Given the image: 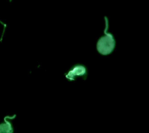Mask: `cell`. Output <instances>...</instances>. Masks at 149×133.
Returning <instances> with one entry per match:
<instances>
[{
	"mask_svg": "<svg viewBox=\"0 0 149 133\" xmlns=\"http://www.w3.org/2000/svg\"><path fill=\"white\" fill-rule=\"evenodd\" d=\"M105 21H106V29L104 30L105 35L103 37H101L98 42H97V51H99V53H100L101 55H109L111 54L114 48H115V39L113 36V34L107 32V29H108V19L106 17H105Z\"/></svg>",
	"mask_w": 149,
	"mask_h": 133,
	"instance_id": "obj_1",
	"label": "cell"
},
{
	"mask_svg": "<svg viewBox=\"0 0 149 133\" xmlns=\"http://www.w3.org/2000/svg\"><path fill=\"white\" fill-rule=\"evenodd\" d=\"M86 74V68L83 65H76L65 75V78L69 80H74V78L77 76H85Z\"/></svg>",
	"mask_w": 149,
	"mask_h": 133,
	"instance_id": "obj_2",
	"label": "cell"
},
{
	"mask_svg": "<svg viewBox=\"0 0 149 133\" xmlns=\"http://www.w3.org/2000/svg\"><path fill=\"white\" fill-rule=\"evenodd\" d=\"M0 133H13V129L8 121L0 125Z\"/></svg>",
	"mask_w": 149,
	"mask_h": 133,
	"instance_id": "obj_3",
	"label": "cell"
},
{
	"mask_svg": "<svg viewBox=\"0 0 149 133\" xmlns=\"http://www.w3.org/2000/svg\"><path fill=\"white\" fill-rule=\"evenodd\" d=\"M0 24H3V25L4 26V29L6 28V24H3V22H1V21H0Z\"/></svg>",
	"mask_w": 149,
	"mask_h": 133,
	"instance_id": "obj_4",
	"label": "cell"
},
{
	"mask_svg": "<svg viewBox=\"0 0 149 133\" xmlns=\"http://www.w3.org/2000/svg\"><path fill=\"white\" fill-rule=\"evenodd\" d=\"M10 2H11V0H10Z\"/></svg>",
	"mask_w": 149,
	"mask_h": 133,
	"instance_id": "obj_5",
	"label": "cell"
}]
</instances>
